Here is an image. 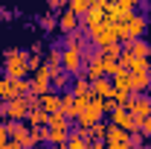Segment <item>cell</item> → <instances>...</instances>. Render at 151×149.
I'll return each mask as SVG.
<instances>
[{
	"label": "cell",
	"mask_w": 151,
	"mask_h": 149,
	"mask_svg": "<svg viewBox=\"0 0 151 149\" xmlns=\"http://www.w3.org/2000/svg\"><path fill=\"white\" fill-rule=\"evenodd\" d=\"M122 47H125L134 58H148L151 56V44H148V41H142V38H134V41L122 44Z\"/></svg>",
	"instance_id": "13"
},
{
	"label": "cell",
	"mask_w": 151,
	"mask_h": 149,
	"mask_svg": "<svg viewBox=\"0 0 151 149\" xmlns=\"http://www.w3.org/2000/svg\"><path fill=\"white\" fill-rule=\"evenodd\" d=\"M50 149H67V143H50Z\"/></svg>",
	"instance_id": "35"
},
{
	"label": "cell",
	"mask_w": 151,
	"mask_h": 149,
	"mask_svg": "<svg viewBox=\"0 0 151 149\" xmlns=\"http://www.w3.org/2000/svg\"><path fill=\"white\" fill-rule=\"evenodd\" d=\"M125 108H128V111L137 117V123H139V120H145L151 114V96L148 93H131L128 102H125Z\"/></svg>",
	"instance_id": "8"
},
{
	"label": "cell",
	"mask_w": 151,
	"mask_h": 149,
	"mask_svg": "<svg viewBox=\"0 0 151 149\" xmlns=\"http://www.w3.org/2000/svg\"><path fill=\"white\" fill-rule=\"evenodd\" d=\"M108 126H111V123H102V120H99L96 126H90V137H102V140H105V134H108Z\"/></svg>",
	"instance_id": "28"
},
{
	"label": "cell",
	"mask_w": 151,
	"mask_h": 149,
	"mask_svg": "<svg viewBox=\"0 0 151 149\" xmlns=\"http://www.w3.org/2000/svg\"><path fill=\"white\" fill-rule=\"evenodd\" d=\"M47 126H50V129H70V117L64 111H52L50 120H47Z\"/></svg>",
	"instance_id": "19"
},
{
	"label": "cell",
	"mask_w": 151,
	"mask_h": 149,
	"mask_svg": "<svg viewBox=\"0 0 151 149\" xmlns=\"http://www.w3.org/2000/svg\"><path fill=\"white\" fill-rule=\"evenodd\" d=\"M70 79H73V76H70L67 70H64V67H61V70H55V73H52V85H55V88H64Z\"/></svg>",
	"instance_id": "26"
},
{
	"label": "cell",
	"mask_w": 151,
	"mask_h": 149,
	"mask_svg": "<svg viewBox=\"0 0 151 149\" xmlns=\"http://www.w3.org/2000/svg\"><path fill=\"white\" fill-rule=\"evenodd\" d=\"M29 73H32L29 53L26 50H6V56H3V76H9V79H26Z\"/></svg>",
	"instance_id": "1"
},
{
	"label": "cell",
	"mask_w": 151,
	"mask_h": 149,
	"mask_svg": "<svg viewBox=\"0 0 151 149\" xmlns=\"http://www.w3.org/2000/svg\"><path fill=\"white\" fill-rule=\"evenodd\" d=\"M128 70H131V93L151 91V64H148V58H137Z\"/></svg>",
	"instance_id": "4"
},
{
	"label": "cell",
	"mask_w": 151,
	"mask_h": 149,
	"mask_svg": "<svg viewBox=\"0 0 151 149\" xmlns=\"http://www.w3.org/2000/svg\"><path fill=\"white\" fill-rule=\"evenodd\" d=\"M0 76H3V64H0Z\"/></svg>",
	"instance_id": "37"
},
{
	"label": "cell",
	"mask_w": 151,
	"mask_h": 149,
	"mask_svg": "<svg viewBox=\"0 0 151 149\" xmlns=\"http://www.w3.org/2000/svg\"><path fill=\"white\" fill-rule=\"evenodd\" d=\"M67 137H70V129H50L47 143H67Z\"/></svg>",
	"instance_id": "24"
},
{
	"label": "cell",
	"mask_w": 151,
	"mask_h": 149,
	"mask_svg": "<svg viewBox=\"0 0 151 149\" xmlns=\"http://www.w3.org/2000/svg\"><path fill=\"white\" fill-rule=\"evenodd\" d=\"M29 91H32V96H41V93L52 91V70H50L44 61L29 73Z\"/></svg>",
	"instance_id": "5"
},
{
	"label": "cell",
	"mask_w": 151,
	"mask_h": 149,
	"mask_svg": "<svg viewBox=\"0 0 151 149\" xmlns=\"http://www.w3.org/2000/svg\"><path fill=\"white\" fill-rule=\"evenodd\" d=\"M119 53H122V44H108V47L99 50V56L108 58V61H119Z\"/></svg>",
	"instance_id": "20"
},
{
	"label": "cell",
	"mask_w": 151,
	"mask_h": 149,
	"mask_svg": "<svg viewBox=\"0 0 151 149\" xmlns=\"http://www.w3.org/2000/svg\"><path fill=\"white\" fill-rule=\"evenodd\" d=\"M47 120H50V114L44 111L41 105H32V111H29V117H26V123L35 129V126H47Z\"/></svg>",
	"instance_id": "18"
},
{
	"label": "cell",
	"mask_w": 151,
	"mask_h": 149,
	"mask_svg": "<svg viewBox=\"0 0 151 149\" xmlns=\"http://www.w3.org/2000/svg\"><path fill=\"white\" fill-rule=\"evenodd\" d=\"M67 149H87V137H84L81 131H70V137H67Z\"/></svg>",
	"instance_id": "21"
},
{
	"label": "cell",
	"mask_w": 151,
	"mask_h": 149,
	"mask_svg": "<svg viewBox=\"0 0 151 149\" xmlns=\"http://www.w3.org/2000/svg\"><path fill=\"white\" fill-rule=\"evenodd\" d=\"M105 20V9L102 6H90L84 15H81V23H84V29H93V26H99Z\"/></svg>",
	"instance_id": "15"
},
{
	"label": "cell",
	"mask_w": 151,
	"mask_h": 149,
	"mask_svg": "<svg viewBox=\"0 0 151 149\" xmlns=\"http://www.w3.org/2000/svg\"><path fill=\"white\" fill-rule=\"evenodd\" d=\"M131 149H148V143H134Z\"/></svg>",
	"instance_id": "36"
},
{
	"label": "cell",
	"mask_w": 151,
	"mask_h": 149,
	"mask_svg": "<svg viewBox=\"0 0 151 149\" xmlns=\"http://www.w3.org/2000/svg\"><path fill=\"white\" fill-rule=\"evenodd\" d=\"M32 105H38V99L32 93L15 96V99H9V102L0 99V117H6V120H26L29 111H32Z\"/></svg>",
	"instance_id": "2"
},
{
	"label": "cell",
	"mask_w": 151,
	"mask_h": 149,
	"mask_svg": "<svg viewBox=\"0 0 151 149\" xmlns=\"http://www.w3.org/2000/svg\"><path fill=\"white\" fill-rule=\"evenodd\" d=\"M139 131H142V137H145V140L151 137V114L145 117V120H139Z\"/></svg>",
	"instance_id": "29"
},
{
	"label": "cell",
	"mask_w": 151,
	"mask_h": 149,
	"mask_svg": "<svg viewBox=\"0 0 151 149\" xmlns=\"http://www.w3.org/2000/svg\"><path fill=\"white\" fill-rule=\"evenodd\" d=\"M6 131H9V140H18L26 149H32V126L26 120H6Z\"/></svg>",
	"instance_id": "7"
},
{
	"label": "cell",
	"mask_w": 151,
	"mask_h": 149,
	"mask_svg": "<svg viewBox=\"0 0 151 149\" xmlns=\"http://www.w3.org/2000/svg\"><path fill=\"white\" fill-rule=\"evenodd\" d=\"M70 91H73L76 96H87V93H90V79H87L84 73H76L73 76V88H70Z\"/></svg>",
	"instance_id": "17"
},
{
	"label": "cell",
	"mask_w": 151,
	"mask_h": 149,
	"mask_svg": "<svg viewBox=\"0 0 151 149\" xmlns=\"http://www.w3.org/2000/svg\"><path fill=\"white\" fill-rule=\"evenodd\" d=\"M67 9H70V12H76V15L81 18V15L90 9V0H67Z\"/></svg>",
	"instance_id": "25"
},
{
	"label": "cell",
	"mask_w": 151,
	"mask_h": 149,
	"mask_svg": "<svg viewBox=\"0 0 151 149\" xmlns=\"http://www.w3.org/2000/svg\"><path fill=\"white\" fill-rule=\"evenodd\" d=\"M58 96H61V111L67 114L70 120H76V117H78V111H76V93L64 91V93H58Z\"/></svg>",
	"instance_id": "16"
},
{
	"label": "cell",
	"mask_w": 151,
	"mask_h": 149,
	"mask_svg": "<svg viewBox=\"0 0 151 149\" xmlns=\"http://www.w3.org/2000/svg\"><path fill=\"white\" fill-rule=\"evenodd\" d=\"M0 20H9V9H0Z\"/></svg>",
	"instance_id": "34"
},
{
	"label": "cell",
	"mask_w": 151,
	"mask_h": 149,
	"mask_svg": "<svg viewBox=\"0 0 151 149\" xmlns=\"http://www.w3.org/2000/svg\"><path fill=\"white\" fill-rule=\"evenodd\" d=\"M105 149H131V131L119 129V126H108V134H105Z\"/></svg>",
	"instance_id": "9"
},
{
	"label": "cell",
	"mask_w": 151,
	"mask_h": 149,
	"mask_svg": "<svg viewBox=\"0 0 151 149\" xmlns=\"http://www.w3.org/2000/svg\"><path fill=\"white\" fill-rule=\"evenodd\" d=\"M47 3H50V9H52V12H55V9H64V6H67V0H47Z\"/></svg>",
	"instance_id": "32"
},
{
	"label": "cell",
	"mask_w": 151,
	"mask_h": 149,
	"mask_svg": "<svg viewBox=\"0 0 151 149\" xmlns=\"http://www.w3.org/2000/svg\"><path fill=\"white\" fill-rule=\"evenodd\" d=\"M41 26H44V29H55V26H58V18H55V15H47V18L41 20Z\"/></svg>",
	"instance_id": "30"
},
{
	"label": "cell",
	"mask_w": 151,
	"mask_h": 149,
	"mask_svg": "<svg viewBox=\"0 0 151 149\" xmlns=\"http://www.w3.org/2000/svg\"><path fill=\"white\" fill-rule=\"evenodd\" d=\"M90 93H93V96H102V99H111L113 96V79H108V76L93 79V82H90Z\"/></svg>",
	"instance_id": "11"
},
{
	"label": "cell",
	"mask_w": 151,
	"mask_h": 149,
	"mask_svg": "<svg viewBox=\"0 0 151 149\" xmlns=\"http://www.w3.org/2000/svg\"><path fill=\"white\" fill-rule=\"evenodd\" d=\"M111 123H113V126H119V129H125V131H139L137 117H134L125 105H116V108L111 111Z\"/></svg>",
	"instance_id": "10"
},
{
	"label": "cell",
	"mask_w": 151,
	"mask_h": 149,
	"mask_svg": "<svg viewBox=\"0 0 151 149\" xmlns=\"http://www.w3.org/2000/svg\"><path fill=\"white\" fill-rule=\"evenodd\" d=\"M6 149H26V146H23V143H18V140H9V143H6Z\"/></svg>",
	"instance_id": "33"
},
{
	"label": "cell",
	"mask_w": 151,
	"mask_h": 149,
	"mask_svg": "<svg viewBox=\"0 0 151 149\" xmlns=\"http://www.w3.org/2000/svg\"><path fill=\"white\" fill-rule=\"evenodd\" d=\"M12 85H15V93H18V96L32 93V91H29V79H12Z\"/></svg>",
	"instance_id": "27"
},
{
	"label": "cell",
	"mask_w": 151,
	"mask_h": 149,
	"mask_svg": "<svg viewBox=\"0 0 151 149\" xmlns=\"http://www.w3.org/2000/svg\"><path fill=\"white\" fill-rule=\"evenodd\" d=\"M47 137H50V126H35L32 129V149L41 146V143H47Z\"/></svg>",
	"instance_id": "22"
},
{
	"label": "cell",
	"mask_w": 151,
	"mask_h": 149,
	"mask_svg": "<svg viewBox=\"0 0 151 149\" xmlns=\"http://www.w3.org/2000/svg\"><path fill=\"white\" fill-rule=\"evenodd\" d=\"M78 23H81V18L64 6V9H61V15H58V26H61L64 32H73V29H78Z\"/></svg>",
	"instance_id": "14"
},
{
	"label": "cell",
	"mask_w": 151,
	"mask_h": 149,
	"mask_svg": "<svg viewBox=\"0 0 151 149\" xmlns=\"http://www.w3.org/2000/svg\"><path fill=\"white\" fill-rule=\"evenodd\" d=\"M0 149H6V146H0Z\"/></svg>",
	"instance_id": "38"
},
{
	"label": "cell",
	"mask_w": 151,
	"mask_h": 149,
	"mask_svg": "<svg viewBox=\"0 0 151 149\" xmlns=\"http://www.w3.org/2000/svg\"><path fill=\"white\" fill-rule=\"evenodd\" d=\"M87 105H90V93L87 96H76V111H84Z\"/></svg>",
	"instance_id": "31"
},
{
	"label": "cell",
	"mask_w": 151,
	"mask_h": 149,
	"mask_svg": "<svg viewBox=\"0 0 151 149\" xmlns=\"http://www.w3.org/2000/svg\"><path fill=\"white\" fill-rule=\"evenodd\" d=\"M145 26H148V20L142 18V15H128L125 20H116V32H119V44H128L134 38H142L145 35Z\"/></svg>",
	"instance_id": "3"
},
{
	"label": "cell",
	"mask_w": 151,
	"mask_h": 149,
	"mask_svg": "<svg viewBox=\"0 0 151 149\" xmlns=\"http://www.w3.org/2000/svg\"><path fill=\"white\" fill-rule=\"evenodd\" d=\"M35 99H38V105H41L47 114L61 111V96H58L55 91H47V93H41V96H35Z\"/></svg>",
	"instance_id": "12"
},
{
	"label": "cell",
	"mask_w": 151,
	"mask_h": 149,
	"mask_svg": "<svg viewBox=\"0 0 151 149\" xmlns=\"http://www.w3.org/2000/svg\"><path fill=\"white\" fill-rule=\"evenodd\" d=\"M44 64L55 73V70H61V50H50L47 53V58H44Z\"/></svg>",
	"instance_id": "23"
},
{
	"label": "cell",
	"mask_w": 151,
	"mask_h": 149,
	"mask_svg": "<svg viewBox=\"0 0 151 149\" xmlns=\"http://www.w3.org/2000/svg\"><path fill=\"white\" fill-rule=\"evenodd\" d=\"M61 67H64L70 76H76V73L84 70V53H81L78 44H67V47L61 50Z\"/></svg>",
	"instance_id": "6"
}]
</instances>
